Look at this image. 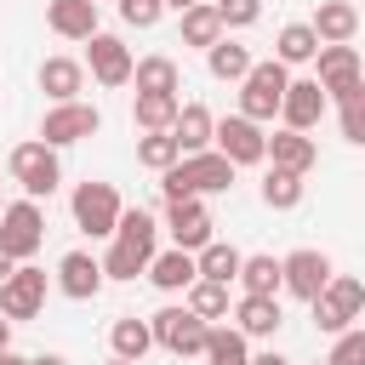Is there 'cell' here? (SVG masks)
<instances>
[{
	"label": "cell",
	"instance_id": "9a60e30c",
	"mask_svg": "<svg viewBox=\"0 0 365 365\" xmlns=\"http://www.w3.org/2000/svg\"><path fill=\"white\" fill-rule=\"evenodd\" d=\"M325 103H331V97H325L314 80H291L285 97H279V120H285V131H302V137H308V131L325 120Z\"/></svg>",
	"mask_w": 365,
	"mask_h": 365
},
{
	"label": "cell",
	"instance_id": "8992f818",
	"mask_svg": "<svg viewBox=\"0 0 365 365\" xmlns=\"http://www.w3.org/2000/svg\"><path fill=\"white\" fill-rule=\"evenodd\" d=\"M359 308H365V285H359L354 274H331L325 291L314 297V325H319L325 336H336V331H348V325L359 319Z\"/></svg>",
	"mask_w": 365,
	"mask_h": 365
},
{
	"label": "cell",
	"instance_id": "f35d334b",
	"mask_svg": "<svg viewBox=\"0 0 365 365\" xmlns=\"http://www.w3.org/2000/svg\"><path fill=\"white\" fill-rule=\"evenodd\" d=\"M160 0H120V17H125V29H154L160 23Z\"/></svg>",
	"mask_w": 365,
	"mask_h": 365
},
{
	"label": "cell",
	"instance_id": "f546056e",
	"mask_svg": "<svg viewBox=\"0 0 365 365\" xmlns=\"http://www.w3.org/2000/svg\"><path fill=\"white\" fill-rule=\"evenodd\" d=\"M314 51H319V40H314V29L308 23H285L279 29V40H274V63H314Z\"/></svg>",
	"mask_w": 365,
	"mask_h": 365
},
{
	"label": "cell",
	"instance_id": "d6a6232c",
	"mask_svg": "<svg viewBox=\"0 0 365 365\" xmlns=\"http://www.w3.org/2000/svg\"><path fill=\"white\" fill-rule=\"evenodd\" d=\"M131 80H137V91H171V97H177V86H182V74H177L171 57H143V63H131Z\"/></svg>",
	"mask_w": 365,
	"mask_h": 365
},
{
	"label": "cell",
	"instance_id": "bcb514c9",
	"mask_svg": "<svg viewBox=\"0 0 365 365\" xmlns=\"http://www.w3.org/2000/svg\"><path fill=\"white\" fill-rule=\"evenodd\" d=\"M11 268H17V262H11V257H6V251H0V279H6V274H11Z\"/></svg>",
	"mask_w": 365,
	"mask_h": 365
},
{
	"label": "cell",
	"instance_id": "1f68e13d",
	"mask_svg": "<svg viewBox=\"0 0 365 365\" xmlns=\"http://www.w3.org/2000/svg\"><path fill=\"white\" fill-rule=\"evenodd\" d=\"M194 319H228V285H217V279H194L188 285V302H182Z\"/></svg>",
	"mask_w": 365,
	"mask_h": 365
},
{
	"label": "cell",
	"instance_id": "7c38bea8",
	"mask_svg": "<svg viewBox=\"0 0 365 365\" xmlns=\"http://www.w3.org/2000/svg\"><path fill=\"white\" fill-rule=\"evenodd\" d=\"M46 308V268H34V262H17L6 279H0V319H34Z\"/></svg>",
	"mask_w": 365,
	"mask_h": 365
},
{
	"label": "cell",
	"instance_id": "60d3db41",
	"mask_svg": "<svg viewBox=\"0 0 365 365\" xmlns=\"http://www.w3.org/2000/svg\"><path fill=\"white\" fill-rule=\"evenodd\" d=\"M245 365H291V359H285V354H274V348H262V354H251Z\"/></svg>",
	"mask_w": 365,
	"mask_h": 365
},
{
	"label": "cell",
	"instance_id": "d4e9b609",
	"mask_svg": "<svg viewBox=\"0 0 365 365\" xmlns=\"http://www.w3.org/2000/svg\"><path fill=\"white\" fill-rule=\"evenodd\" d=\"M177 108H182V97H171V91H137V103H131V125H137V131H171Z\"/></svg>",
	"mask_w": 365,
	"mask_h": 365
},
{
	"label": "cell",
	"instance_id": "f6af8a7d",
	"mask_svg": "<svg viewBox=\"0 0 365 365\" xmlns=\"http://www.w3.org/2000/svg\"><path fill=\"white\" fill-rule=\"evenodd\" d=\"M160 6H171V11H188V6H200V0H160Z\"/></svg>",
	"mask_w": 365,
	"mask_h": 365
},
{
	"label": "cell",
	"instance_id": "4dcf8cb0",
	"mask_svg": "<svg viewBox=\"0 0 365 365\" xmlns=\"http://www.w3.org/2000/svg\"><path fill=\"white\" fill-rule=\"evenodd\" d=\"M205 63H211V74H217V80H245V68H251L257 57H251V46H240V40H228V34H222V40L205 51Z\"/></svg>",
	"mask_w": 365,
	"mask_h": 365
},
{
	"label": "cell",
	"instance_id": "30bf717a",
	"mask_svg": "<svg viewBox=\"0 0 365 365\" xmlns=\"http://www.w3.org/2000/svg\"><path fill=\"white\" fill-rule=\"evenodd\" d=\"M211 143H217V154H222L234 171H240V165H262V154H268V131L251 125L245 114L217 120V125H211Z\"/></svg>",
	"mask_w": 365,
	"mask_h": 365
},
{
	"label": "cell",
	"instance_id": "3957f363",
	"mask_svg": "<svg viewBox=\"0 0 365 365\" xmlns=\"http://www.w3.org/2000/svg\"><path fill=\"white\" fill-rule=\"evenodd\" d=\"M285 86H291V68L285 63H251L245 68V80H240V114L251 120V125H262V120H274L279 114V97H285Z\"/></svg>",
	"mask_w": 365,
	"mask_h": 365
},
{
	"label": "cell",
	"instance_id": "7402d4cb",
	"mask_svg": "<svg viewBox=\"0 0 365 365\" xmlns=\"http://www.w3.org/2000/svg\"><path fill=\"white\" fill-rule=\"evenodd\" d=\"M46 23L63 40H91L97 34V6L91 0H46Z\"/></svg>",
	"mask_w": 365,
	"mask_h": 365
},
{
	"label": "cell",
	"instance_id": "7a4b0ae2",
	"mask_svg": "<svg viewBox=\"0 0 365 365\" xmlns=\"http://www.w3.org/2000/svg\"><path fill=\"white\" fill-rule=\"evenodd\" d=\"M228 182H234V165H228L217 148L182 154L171 171H160V194H165V200H205V194H222Z\"/></svg>",
	"mask_w": 365,
	"mask_h": 365
},
{
	"label": "cell",
	"instance_id": "e0dca14e",
	"mask_svg": "<svg viewBox=\"0 0 365 365\" xmlns=\"http://www.w3.org/2000/svg\"><path fill=\"white\" fill-rule=\"evenodd\" d=\"M314 40L319 46H354V34H359V6L354 0H319V11H314Z\"/></svg>",
	"mask_w": 365,
	"mask_h": 365
},
{
	"label": "cell",
	"instance_id": "83f0119b",
	"mask_svg": "<svg viewBox=\"0 0 365 365\" xmlns=\"http://www.w3.org/2000/svg\"><path fill=\"white\" fill-rule=\"evenodd\" d=\"M182 17V46H200V51H211L217 40H222V23H217V11H211V0H200V6H188V11H177Z\"/></svg>",
	"mask_w": 365,
	"mask_h": 365
},
{
	"label": "cell",
	"instance_id": "c3c4849f",
	"mask_svg": "<svg viewBox=\"0 0 365 365\" xmlns=\"http://www.w3.org/2000/svg\"><path fill=\"white\" fill-rule=\"evenodd\" d=\"M91 6H103V0H91Z\"/></svg>",
	"mask_w": 365,
	"mask_h": 365
},
{
	"label": "cell",
	"instance_id": "4316f807",
	"mask_svg": "<svg viewBox=\"0 0 365 365\" xmlns=\"http://www.w3.org/2000/svg\"><path fill=\"white\" fill-rule=\"evenodd\" d=\"M194 274H200V279H217V285H234V274H240V251H234L228 240H211V245L194 251Z\"/></svg>",
	"mask_w": 365,
	"mask_h": 365
},
{
	"label": "cell",
	"instance_id": "5b68a950",
	"mask_svg": "<svg viewBox=\"0 0 365 365\" xmlns=\"http://www.w3.org/2000/svg\"><path fill=\"white\" fill-rule=\"evenodd\" d=\"M40 245H46L40 200H11V205H0V251H6L11 262H29Z\"/></svg>",
	"mask_w": 365,
	"mask_h": 365
},
{
	"label": "cell",
	"instance_id": "ac0fdd59",
	"mask_svg": "<svg viewBox=\"0 0 365 365\" xmlns=\"http://www.w3.org/2000/svg\"><path fill=\"white\" fill-rule=\"evenodd\" d=\"M57 291L74 297V302H91V297L103 291V262H97L91 251H68V257L57 262Z\"/></svg>",
	"mask_w": 365,
	"mask_h": 365
},
{
	"label": "cell",
	"instance_id": "e575fe53",
	"mask_svg": "<svg viewBox=\"0 0 365 365\" xmlns=\"http://www.w3.org/2000/svg\"><path fill=\"white\" fill-rule=\"evenodd\" d=\"M182 154H177V143H171V131H143L137 137V165H148V171H171Z\"/></svg>",
	"mask_w": 365,
	"mask_h": 365
},
{
	"label": "cell",
	"instance_id": "681fc988",
	"mask_svg": "<svg viewBox=\"0 0 365 365\" xmlns=\"http://www.w3.org/2000/svg\"><path fill=\"white\" fill-rule=\"evenodd\" d=\"M319 365H325V359H319Z\"/></svg>",
	"mask_w": 365,
	"mask_h": 365
},
{
	"label": "cell",
	"instance_id": "603a6c76",
	"mask_svg": "<svg viewBox=\"0 0 365 365\" xmlns=\"http://www.w3.org/2000/svg\"><path fill=\"white\" fill-rule=\"evenodd\" d=\"M80 86H86V63H74V57H46L40 63V91L51 103H74Z\"/></svg>",
	"mask_w": 365,
	"mask_h": 365
},
{
	"label": "cell",
	"instance_id": "d6986e66",
	"mask_svg": "<svg viewBox=\"0 0 365 365\" xmlns=\"http://www.w3.org/2000/svg\"><path fill=\"white\" fill-rule=\"evenodd\" d=\"M262 160H274V171L308 177V171L319 165V148H314V137H302V131H274V137H268V154H262Z\"/></svg>",
	"mask_w": 365,
	"mask_h": 365
},
{
	"label": "cell",
	"instance_id": "52a82bcc",
	"mask_svg": "<svg viewBox=\"0 0 365 365\" xmlns=\"http://www.w3.org/2000/svg\"><path fill=\"white\" fill-rule=\"evenodd\" d=\"M103 131V114L91 108V103H51L46 108V120H40V143L46 148H68V143H86V137H97Z\"/></svg>",
	"mask_w": 365,
	"mask_h": 365
},
{
	"label": "cell",
	"instance_id": "2e32d148",
	"mask_svg": "<svg viewBox=\"0 0 365 365\" xmlns=\"http://www.w3.org/2000/svg\"><path fill=\"white\" fill-rule=\"evenodd\" d=\"M165 228L177 240V251H200L211 245V211L200 200H165Z\"/></svg>",
	"mask_w": 365,
	"mask_h": 365
},
{
	"label": "cell",
	"instance_id": "7dc6e473",
	"mask_svg": "<svg viewBox=\"0 0 365 365\" xmlns=\"http://www.w3.org/2000/svg\"><path fill=\"white\" fill-rule=\"evenodd\" d=\"M108 365H131V359H108Z\"/></svg>",
	"mask_w": 365,
	"mask_h": 365
},
{
	"label": "cell",
	"instance_id": "ee69618b",
	"mask_svg": "<svg viewBox=\"0 0 365 365\" xmlns=\"http://www.w3.org/2000/svg\"><path fill=\"white\" fill-rule=\"evenodd\" d=\"M34 365H68V359H63V354H40Z\"/></svg>",
	"mask_w": 365,
	"mask_h": 365
},
{
	"label": "cell",
	"instance_id": "ab89813d",
	"mask_svg": "<svg viewBox=\"0 0 365 365\" xmlns=\"http://www.w3.org/2000/svg\"><path fill=\"white\" fill-rule=\"evenodd\" d=\"M342 137H348V143H365V97L342 103Z\"/></svg>",
	"mask_w": 365,
	"mask_h": 365
},
{
	"label": "cell",
	"instance_id": "7bdbcfd3",
	"mask_svg": "<svg viewBox=\"0 0 365 365\" xmlns=\"http://www.w3.org/2000/svg\"><path fill=\"white\" fill-rule=\"evenodd\" d=\"M0 365H34V359H23V354H11V348H6V354H0Z\"/></svg>",
	"mask_w": 365,
	"mask_h": 365
},
{
	"label": "cell",
	"instance_id": "484cf974",
	"mask_svg": "<svg viewBox=\"0 0 365 365\" xmlns=\"http://www.w3.org/2000/svg\"><path fill=\"white\" fill-rule=\"evenodd\" d=\"M108 348H114V359H131V365H143V354L154 348V336H148V319H137V314H120V319L108 325Z\"/></svg>",
	"mask_w": 365,
	"mask_h": 365
},
{
	"label": "cell",
	"instance_id": "5bb4252c",
	"mask_svg": "<svg viewBox=\"0 0 365 365\" xmlns=\"http://www.w3.org/2000/svg\"><path fill=\"white\" fill-rule=\"evenodd\" d=\"M86 68H91V80H97V86H108V91H114V86H125V80H131V51H125V40L97 29V34L86 40Z\"/></svg>",
	"mask_w": 365,
	"mask_h": 365
},
{
	"label": "cell",
	"instance_id": "836d02e7",
	"mask_svg": "<svg viewBox=\"0 0 365 365\" xmlns=\"http://www.w3.org/2000/svg\"><path fill=\"white\" fill-rule=\"evenodd\" d=\"M205 359H211V365H245L251 354H245V336H240L234 325H211V331H205Z\"/></svg>",
	"mask_w": 365,
	"mask_h": 365
},
{
	"label": "cell",
	"instance_id": "f1b7e54d",
	"mask_svg": "<svg viewBox=\"0 0 365 365\" xmlns=\"http://www.w3.org/2000/svg\"><path fill=\"white\" fill-rule=\"evenodd\" d=\"M240 291L245 297H279V262L274 257H240Z\"/></svg>",
	"mask_w": 365,
	"mask_h": 365
},
{
	"label": "cell",
	"instance_id": "cb8c5ba5",
	"mask_svg": "<svg viewBox=\"0 0 365 365\" xmlns=\"http://www.w3.org/2000/svg\"><path fill=\"white\" fill-rule=\"evenodd\" d=\"M143 274L154 279V291H188V285L200 279V274H194V251H177V245H171V251H154V262H148Z\"/></svg>",
	"mask_w": 365,
	"mask_h": 365
},
{
	"label": "cell",
	"instance_id": "ba28073f",
	"mask_svg": "<svg viewBox=\"0 0 365 365\" xmlns=\"http://www.w3.org/2000/svg\"><path fill=\"white\" fill-rule=\"evenodd\" d=\"M68 205H74V228H86L91 240H108V234H114V222H120V211H125L114 182H80Z\"/></svg>",
	"mask_w": 365,
	"mask_h": 365
},
{
	"label": "cell",
	"instance_id": "4fadbf2b",
	"mask_svg": "<svg viewBox=\"0 0 365 365\" xmlns=\"http://www.w3.org/2000/svg\"><path fill=\"white\" fill-rule=\"evenodd\" d=\"M336 268H331V257L325 251H314V245H302V251H291V257H279V291H291V297H302V302H314L319 291H325V279H331Z\"/></svg>",
	"mask_w": 365,
	"mask_h": 365
},
{
	"label": "cell",
	"instance_id": "8fae6325",
	"mask_svg": "<svg viewBox=\"0 0 365 365\" xmlns=\"http://www.w3.org/2000/svg\"><path fill=\"white\" fill-rule=\"evenodd\" d=\"M205 319H194L188 308H160L154 319H148V336L165 348V354H177V359H194V354H205Z\"/></svg>",
	"mask_w": 365,
	"mask_h": 365
},
{
	"label": "cell",
	"instance_id": "44dd1931",
	"mask_svg": "<svg viewBox=\"0 0 365 365\" xmlns=\"http://www.w3.org/2000/svg\"><path fill=\"white\" fill-rule=\"evenodd\" d=\"M279 325H285L279 297H240V302H234V331H240V336H274Z\"/></svg>",
	"mask_w": 365,
	"mask_h": 365
},
{
	"label": "cell",
	"instance_id": "d590c367",
	"mask_svg": "<svg viewBox=\"0 0 365 365\" xmlns=\"http://www.w3.org/2000/svg\"><path fill=\"white\" fill-rule=\"evenodd\" d=\"M262 205H268V211H297V205H302V177L268 171V177H262Z\"/></svg>",
	"mask_w": 365,
	"mask_h": 365
},
{
	"label": "cell",
	"instance_id": "277c9868",
	"mask_svg": "<svg viewBox=\"0 0 365 365\" xmlns=\"http://www.w3.org/2000/svg\"><path fill=\"white\" fill-rule=\"evenodd\" d=\"M6 165H11V177H17V188H23V200H51L57 182H63L57 148H46V143H17Z\"/></svg>",
	"mask_w": 365,
	"mask_h": 365
},
{
	"label": "cell",
	"instance_id": "74e56055",
	"mask_svg": "<svg viewBox=\"0 0 365 365\" xmlns=\"http://www.w3.org/2000/svg\"><path fill=\"white\" fill-rule=\"evenodd\" d=\"M325 365H365V331H359V325L336 331V348H331Z\"/></svg>",
	"mask_w": 365,
	"mask_h": 365
},
{
	"label": "cell",
	"instance_id": "9c48e42d",
	"mask_svg": "<svg viewBox=\"0 0 365 365\" xmlns=\"http://www.w3.org/2000/svg\"><path fill=\"white\" fill-rule=\"evenodd\" d=\"M314 57H319V74H314V86H319L325 97H336V103H354V97H365V80H359V51H354V46H319Z\"/></svg>",
	"mask_w": 365,
	"mask_h": 365
},
{
	"label": "cell",
	"instance_id": "ffe728a7",
	"mask_svg": "<svg viewBox=\"0 0 365 365\" xmlns=\"http://www.w3.org/2000/svg\"><path fill=\"white\" fill-rule=\"evenodd\" d=\"M211 125H217V114H211L205 103H182L177 120H171V143H177V154H205V148H211Z\"/></svg>",
	"mask_w": 365,
	"mask_h": 365
},
{
	"label": "cell",
	"instance_id": "8d00e7d4",
	"mask_svg": "<svg viewBox=\"0 0 365 365\" xmlns=\"http://www.w3.org/2000/svg\"><path fill=\"white\" fill-rule=\"evenodd\" d=\"M211 11L222 23V34H228V29H251L262 17V0H211Z\"/></svg>",
	"mask_w": 365,
	"mask_h": 365
},
{
	"label": "cell",
	"instance_id": "b9f144b4",
	"mask_svg": "<svg viewBox=\"0 0 365 365\" xmlns=\"http://www.w3.org/2000/svg\"><path fill=\"white\" fill-rule=\"evenodd\" d=\"M11 348V319H0V354Z\"/></svg>",
	"mask_w": 365,
	"mask_h": 365
},
{
	"label": "cell",
	"instance_id": "6da1fadb",
	"mask_svg": "<svg viewBox=\"0 0 365 365\" xmlns=\"http://www.w3.org/2000/svg\"><path fill=\"white\" fill-rule=\"evenodd\" d=\"M108 257H103V279H137L148 262H154V240H160V222L148 211H120L114 234H108Z\"/></svg>",
	"mask_w": 365,
	"mask_h": 365
}]
</instances>
